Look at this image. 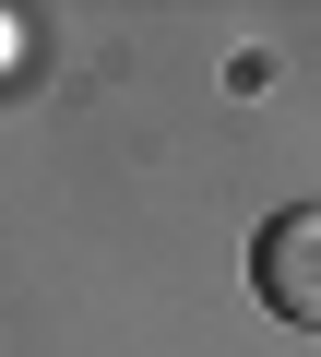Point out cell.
Here are the masks:
<instances>
[{"label":"cell","mask_w":321,"mask_h":357,"mask_svg":"<svg viewBox=\"0 0 321 357\" xmlns=\"http://www.w3.org/2000/svg\"><path fill=\"white\" fill-rule=\"evenodd\" d=\"M250 286H262L274 321H321V215H309V203L262 215V238H250Z\"/></svg>","instance_id":"obj_1"}]
</instances>
